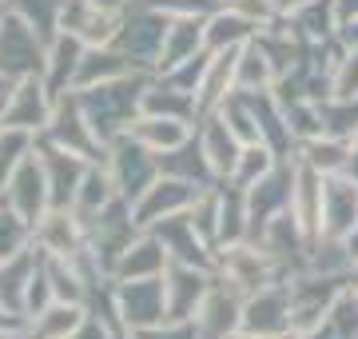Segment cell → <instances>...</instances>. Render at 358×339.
Wrapping results in <instances>:
<instances>
[{
  "mask_svg": "<svg viewBox=\"0 0 358 339\" xmlns=\"http://www.w3.org/2000/svg\"><path fill=\"white\" fill-rule=\"evenodd\" d=\"M148 84H152V72L136 68V72H128L120 80H108V84H96V88H80V104H84L92 128H96V136L103 144H112L115 136H124L136 124Z\"/></svg>",
  "mask_w": 358,
  "mask_h": 339,
  "instance_id": "6da1fadb",
  "label": "cell"
},
{
  "mask_svg": "<svg viewBox=\"0 0 358 339\" xmlns=\"http://www.w3.org/2000/svg\"><path fill=\"white\" fill-rule=\"evenodd\" d=\"M167 28H171V16L152 13V8H124L120 13V28L112 36V48L131 68H143V72H159V53H164Z\"/></svg>",
  "mask_w": 358,
  "mask_h": 339,
  "instance_id": "7a4b0ae2",
  "label": "cell"
},
{
  "mask_svg": "<svg viewBox=\"0 0 358 339\" xmlns=\"http://www.w3.org/2000/svg\"><path fill=\"white\" fill-rule=\"evenodd\" d=\"M44 140L60 144V148H68V152H76V156L92 160V164H103L108 160V144L96 136V128H92L88 112H84V104H80V92H64V96H56V104H52V120L48 128L40 132Z\"/></svg>",
  "mask_w": 358,
  "mask_h": 339,
  "instance_id": "3957f363",
  "label": "cell"
},
{
  "mask_svg": "<svg viewBox=\"0 0 358 339\" xmlns=\"http://www.w3.org/2000/svg\"><path fill=\"white\" fill-rule=\"evenodd\" d=\"M108 172H112V180H115V192L124 200H136L152 188L164 172H159V156H155L148 144H140L131 132H124V136H115L112 144H108Z\"/></svg>",
  "mask_w": 358,
  "mask_h": 339,
  "instance_id": "277c9868",
  "label": "cell"
},
{
  "mask_svg": "<svg viewBox=\"0 0 358 339\" xmlns=\"http://www.w3.org/2000/svg\"><path fill=\"white\" fill-rule=\"evenodd\" d=\"M44 64H48V44L32 32L24 16L8 8V16L0 20V76L16 84L24 76H44Z\"/></svg>",
  "mask_w": 358,
  "mask_h": 339,
  "instance_id": "5b68a950",
  "label": "cell"
},
{
  "mask_svg": "<svg viewBox=\"0 0 358 339\" xmlns=\"http://www.w3.org/2000/svg\"><path fill=\"white\" fill-rule=\"evenodd\" d=\"M4 200L13 204L20 216H24L32 228H36L44 216L52 212V192H48V172H44V160L32 148L24 156V164L13 172V180L4 184Z\"/></svg>",
  "mask_w": 358,
  "mask_h": 339,
  "instance_id": "8992f818",
  "label": "cell"
},
{
  "mask_svg": "<svg viewBox=\"0 0 358 339\" xmlns=\"http://www.w3.org/2000/svg\"><path fill=\"white\" fill-rule=\"evenodd\" d=\"M52 104H56V96L48 92L44 76L16 80L8 96H4V128H24L40 136L52 120Z\"/></svg>",
  "mask_w": 358,
  "mask_h": 339,
  "instance_id": "52a82bcc",
  "label": "cell"
},
{
  "mask_svg": "<svg viewBox=\"0 0 358 339\" xmlns=\"http://www.w3.org/2000/svg\"><path fill=\"white\" fill-rule=\"evenodd\" d=\"M36 152H40V160H44V172H48L52 208H72L80 184H84V176H88V168H92V160L76 156V152H68V148L44 140V136H36Z\"/></svg>",
  "mask_w": 358,
  "mask_h": 339,
  "instance_id": "ba28073f",
  "label": "cell"
},
{
  "mask_svg": "<svg viewBox=\"0 0 358 339\" xmlns=\"http://www.w3.org/2000/svg\"><path fill=\"white\" fill-rule=\"evenodd\" d=\"M215 284V272L195 268V263H179L171 260L164 272V287H167V319H195L203 307L207 291Z\"/></svg>",
  "mask_w": 358,
  "mask_h": 339,
  "instance_id": "9c48e42d",
  "label": "cell"
},
{
  "mask_svg": "<svg viewBox=\"0 0 358 339\" xmlns=\"http://www.w3.org/2000/svg\"><path fill=\"white\" fill-rule=\"evenodd\" d=\"M239 335H291V287L271 284L247 296Z\"/></svg>",
  "mask_w": 358,
  "mask_h": 339,
  "instance_id": "30bf717a",
  "label": "cell"
},
{
  "mask_svg": "<svg viewBox=\"0 0 358 339\" xmlns=\"http://www.w3.org/2000/svg\"><path fill=\"white\" fill-rule=\"evenodd\" d=\"M148 232L159 235V244L167 248V256L179 263H195V268H207V272H215L219 263V251L207 244L203 235L195 232L192 223V212H176V216H167V220L152 223Z\"/></svg>",
  "mask_w": 358,
  "mask_h": 339,
  "instance_id": "8fae6325",
  "label": "cell"
},
{
  "mask_svg": "<svg viewBox=\"0 0 358 339\" xmlns=\"http://www.w3.org/2000/svg\"><path fill=\"white\" fill-rule=\"evenodd\" d=\"M115 291H120V312H124V319H128V331L164 324L167 319L164 275H148V279H115Z\"/></svg>",
  "mask_w": 358,
  "mask_h": 339,
  "instance_id": "7c38bea8",
  "label": "cell"
},
{
  "mask_svg": "<svg viewBox=\"0 0 358 339\" xmlns=\"http://www.w3.org/2000/svg\"><path fill=\"white\" fill-rule=\"evenodd\" d=\"M203 188H195V184L187 180H176V176H159V180L143 192L136 204H131V212H136V223H140L143 232L152 228V223L167 220V216H176V212H192L195 196H199Z\"/></svg>",
  "mask_w": 358,
  "mask_h": 339,
  "instance_id": "4fadbf2b",
  "label": "cell"
},
{
  "mask_svg": "<svg viewBox=\"0 0 358 339\" xmlns=\"http://www.w3.org/2000/svg\"><path fill=\"white\" fill-rule=\"evenodd\" d=\"M195 324H199V335L203 339L239 335V324H243V296L215 275V284L207 291V300H203V307H199V315H195Z\"/></svg>",
  "mask_w": 358,
  "mask_h": 339,
  "instance_id": "5bb4252c",
  "label": "cell"
},
{
  "mask_svg": "<svg viewBox=\"0 0 358 339\" xmlns=\"http://www.w3.org/2000/svg\"><path fill=\"white\" fill-rule=\"evenodd\" d=\"M358 228V184L346 172L327 176V196H322V235H346Z\"/></svg>",
  "mask_w": 358,
  "mask_h": 339,
  "instance_id": "9a60e30c",
  "label": "cell"
},
{
  "mask_svg": "<svg viewBox=\"0 0 358 339\" xmlns=\"http://www.w3.org/2000/svg\"><path fill=\"white\" fill-rule=\"evenodd\" d=\"M322 196H327V176L319 168H310L299 160V176H294V200H291V216L299 220L303 235L310 244L322 240Z\"/></svg>",
  "mask_w": 358,
  "mask_h": 339,
  "instance_id": "2e32d148",
  "label": "cell"
},
{
  "mask_svg": "<svg viewBox=\"0 0 358 339\" xmlns=\"http://www.w3.org/2000/svg\"><path fill=\"white\" fill-rule=\"evenodd\" d=\"M195 136L203 144V152H207V160H211L215 176L219 180H231V172L239 168V156H243V140L227 128V120L219 116V112H211V116H203V124H199Z\"/></svg>",
  "mask_w": 358,
  "mask_h": 339,
  "instance_id": "e0dca14e",
  "label": "cell"
},
{
  "mask_svg": "<svg viewBox=\"0 0 358 339\" xmlns=\"http://www.w3.org/2000/svg\"><path fill=\"white\" fill-rule=\"evenodd\" d=\"M60 28L72 32V36H80L88 48H96V44H112L115 28H120V16L96 8L92 0H64V20H60Z\"/></svg>",
  "mask_w": 358,
  "mask_h": 339,
  "instance_id": "ac0fdd59",
  "label": "cell"
},
{
  "mask_svg": "<svg viewBox=\"0 0 358 339\" xmlns=\"http://www.w3.org/2000/svg\"><path fill=\"white\" fill-rule=\"evenodd\" d=\"M235 64H239V48H223V53H211L207 60V72L199 80V92H195V104H199V120L219 112V104L235 92Z\"/></svg>",
  "mask_w": 358,
  "mask_h": 339,
  "instance_id": "d6986e66",
  "label": "cell"
},
{
  "mask_svg": "<svg viewBox=\"0 0 358 339\" xmlns=\"http://www.w3.org/2000/svg\"><path fill=\"white\" fill-rule=\"evenodd\" d=\"M88 53V44L72 32H60V36L48 44V64H44V84H48L52 96H64L72 92L76 84V72H80V60Z\"/></svg>",
  "mask_w": 358,
  "mask_h": 339,
  "instance_id": "ffe728a7",
  "label": "cell"
},
{
  "mask_svg": "<svg viewBox=\"0 0 358 339\" xmlns=\"http://www.w3.org/2000/svg\"><path fill=\"white\" fill-rule=\"evenodd\" d=\"M159 172L164 176H176V180H187L195 188H211L219 180L215 168H211V160H207V152H203V144H199V136L183 140L171 152H159Z\"/></svg>",
  "mask_w": 358,
  "mask_h": 339,
  "instance_id": "44dd1931",
  "label": "cell"
},
{
  "mask_svg": "<svg viewBox=\"0 0 358 339\" xmlns=\"http://www.w3.org/2000/svg\"><path fill=\"white\" fill-rule=\"evenodd\" d=\"M167 263H171V256H167V248L159 244V235L140 232L136 235V244L120 256L112 279H148V275H164Z\"/></svg>",
  "mask_w": 358,
  "mask_h": 339,
  "instance_id": "7402d4cb",
  "label": "cell"
},
{
  "mask_svg": "<svg viewBox=\"0 0 358 339\" xmlns=\"http://www.w3.org/2000/svg\"><path fill=\"white\" fill-rule=\"evenodd\" d=\"M207 16H171V28H167L164 40V53H159V72L183 64L192 56L207 53V40H203Z\"/></svg>",
  "mask_w": 358,
  "mask_h": 339,
  "instance_id": "603a6c76",
  "label": "cell"
},
{
  "mask_svg": "<svg viewBox=\"0 0 358 339\" xmlns=\"http://www.w3.org/2000/svg\"><path fill=\"white\" fill-rule=\"evenodd\" d=\"M279 84V68L267 56V48L255 36L239 44V64H235V92H271Z\"/></svg>",
  "mask_w": 358,
  "mask_h": 339,
  "instance_id": "cb8c5ba5",
  "label": "cell"
},
{
  "mask_svg": "<svg viewBox=\"0 0 358 339\" xmlns=\"http://www.w3.org/2000/svg\"><path fill=\"white\" fill-rule=\"evenodd\" d=\"M143 116H171V120H199V104H195V92H183L176 88V84H167V80H159V84H148V92H143Z\"/></svg>",
  "mask_w": 358,
  "mask_h": 339,
  "instance_id": "d4e9b609",
  "label": "cell"
},
{
  "mask_svg": "<svg viewBox=\"0 0 358 339\" xmlns=\"http://www.w3.org/2000/svg\"><path fill=\"white\" fill-rule=\"evenodd\" d=\"M115 196H120V192H115V180H112V172H108V164H92L88 176H84V184H80V192H76L72 212H76L80 223L88 228V223L96 220V216H100Z\"/></svg>",
  "mask_w": 358,
  "mask_h": 339,
  "instance_id": "484cf974",
  "label": "cell"
},
{
  "mask_svg": "<svg viewBox=\"0 0 358 339\" xmlns=\"http://www.w3.org/2000/svg\"><path fill=\"white\" fill-rule=\"evenodd\" d=\"M131 64L124 60V56L115 53L112 44H96V48H88L84 53V60H80V72H76V84L72 88H96V84H108V80H120L128 76Z\"/></svg>",
  "mask_w": 358,
  "mask_h": 339,
  "instance_id": "4316f807",
  "label": "cell"
},
{
  "mask_svg": "<svg viewBox=\"0 0 358 339\" xmlns=\"http://www.w3.org/2000/svg\"><path fill=\"white\" fill-rule=\"evenodd\" d=\"M131 136L140 144H148L155 156L159 152H171V148H179L183 140H192V128H187V120H171V116H136V124H131Z\"/></svg>",
  "mask_w": 358,
  "mask_h": 339,
  "instance_id": "83f0119b",
  "label": "cell"
},
{
  "mask_svg": "<svg viewBox=\"0 0 358 339\" xmlns=\"http://www.w3.org/2000/svg\"><path fill=\"white\" fill-rule=\"evenodd\" d=\"M88 319L84 303H68V300H56L48 312H40L32 324H28V335L32 339H72L80 331V324Z\"/></svg>",
  "mask_w": 358,
  "mask_h": 339,
  "instance_id": "f1b7e54d",
  "label": "cell"
},
{
  "mask_svg": "<svg viewBox=\"0 0 358 339\" xmlns=\"http://www.w3.org/2000/svg\"><path fill=\"white\" fill-rule=\"evenodd\" d=\"M259 28L247 20V16L231 13V8H215L207 16V28H203V40H207V53H223V48H239L247 40L255 36Z\"/></svg>",
  "mask_w": 358,
  "mask_h": 339,
  "instance_id": "f546056e",
  "label": "cell"
},
{
  "mask_svg": "<svg viewBox=\"0 0 358 339\" xmlns=\"http://www.w3.org/2000/svg\"><path fill=\"white\" fill-rule=\"evenodd\" d=\"M350 148L355 140H334V136H310V140L299 144V160L319 168L322 176H334V172H346V160H350Z\"/></svg>",
  "mask_w": 358,
  "mask_h": 339,
  "instance_id": "4dcf8cb0",
  "label": "cell"
},
{
  "mask_svg": "<svg viewBox=\"0 0 358 339\" xmlns=\"http://www.w3.org/2000/svg\"><path fill=\"white\" fill-rule=\"evenodd\" d=\"M291 20L310 44H322V40L338 36V28H343L338 25V13H334V0H310L307 8H299Z\"/></svg>",
  "mask_w": 358,
  "mask_h": 339,
  "instance_id": "1f68e13d",
  "label": "cell"
},
{
  "mask_svg": "<svg viewBox=\"0 0 358 339\" xmlns=\"http://www.w3.org/2000/svg\"><path fill=\"white\" fill-rule=\"evenodd\" d=\"M36 235V228L20 216V212L8 204V200H0V263L28 251V240Z\"/></svg>",
  "mask_w": 358,
  "mask_h": 339,
  "instance_id": "d6a6232c",
  "label": "cell"
},
{
  "mask_svg": "<svg viewBox=\"0 0 358 339\" xmlns=\"http://www.w3.org/2000/svg\"><path fill=\"white\" fill-rule=\"evenodd\" d=\"M319 120H322V136L358 140V100H338V96H331L327 104H319Z\"/></svg>",
  "mask_w": 358,
  "mask_h": 339,
  "instance_id": "836d02e7",
  "label": "cell"
},
{
  "mask_svg": "<svg viewBox=\"0 0 358 339\" xmlns=\"http://www.w3.org/2000/svg\"><path fill=\"white\" fill-rule=\"evenodd\" d=\"M279 164V156H275V148L271 144H243V156H239V168L231 172V184H239V188H255L263 176H267L271 168Z\"/></svg>",
  "mask_w": 358,
  "mask_h": 339,
  "instance_id": "e575fe53",
  "label": "cell"
},
{
  "mask_svg": "<svg viewBox=\"0 0 358 339\" xmlns=\"http://www.w3.org/2000/svg\"><path fill=\"white\" fill-rule=\"evenodd\" d=\"M36 148V132L24 128H0V188L13 180V172L24 164V156Z\"/></svg>",
  "mask_w": 358,
  "mask_h": 339,
  "instance_id": "d590c367",
  "label": "cell"
},
{
  "mask_svg": "<svg viewBox=\"0 0 358 339\" xmlns=\"http://www.w3.org/2000/svg\"><path fill=\"white\" fill-rule=\"evenodd\" d=\"M327 327L334 339H358V287L338 291V300L331 303V315H327Z\"/></svg>",
  "mask_w": 358,
  "mask_h": 339,
  "instance_id": "8d00e7d4",
  "label": "cell"
},
{
  "mask_svg": "<svg viewBox=\"0 0 358 339\" xmlns=\"http://www.w3.org/2000/svg\"><path fill=\"white\" fill-rule=\"evenodd\" d=\"M331 96H338V100H358V44H350V53L331 72Z\"/></svg>",
  "mask_w": 358,
  "mask_h": 339,
  "instance_id": "74e56055",
  "label": "cell"
},
{
  "mask_svg": "<svg viewBox=\"0 0 358 339\" xmlns=\"http://www.w3.org/2000/svg\"><path fill=\"white\" fill-rule=\"evenodd\" d=\"M128 339H203L195 319H164L152 327H136Z\"/></svg>",
  "mask_w": 358,
  "mask_h": 339,
  "instance_id": "f35d334b",
  "label": "cell"
},
{
  "mask_svg": "<svg viewBox=\"0 0 358 339\" xmlns=\"http://www.w3.org/2000/svg\"><path fill=\"white\" fill-rule=\"evenodd\" d=\"M334 13H338V25H355L358 20V0H334ZM343 28H338V32H343Z\"/></svg>",
  "mask_w": 358,
  "mask_h": 339,
  "instance_id": "ab89813d",
  "label": "cell"
},
{
  "mask_svg": "<svg viewBox=\"0 0 358 339\" xmlns=\"http://www.w3.org/2000/svg\"><path fill=\"white\" fill-rule=\"evenodd\" d=\"M310 0H275V8H279V16H294L299 8H307Z\"/></svg>",
  "mask_w": 358,
  "mask_h": 339,
  "instance_id": "60d3db41",
  "label": "cell"
},
{
  "mask_svg": "<svg viewBox=\"0 0 358 339\" xmlns=\"http://www.w3.org/2000/svg\"><path fill=\"white\" fill-rule=\"evenodd\" d=\"M92 4H96V8H103V13L120 16V13H124V8H128V4H131V0H92Z\"/></svg>",
  "mask_w": 358,
  "mask_h": 339,
  "instance_id": "b9f144b4",
  "label": "cell"
},
{
  "mask_svg": "<svg viewBox=\"0 0 358 339\" xmlns=\"http://www.w3.org/2000/svg\"><path fill=\"white\" fill-rule=\"evenodd\" d=\"M343 40H346V44H358V20L343 28Z\"/></svg>",
  "mask_w": 358,
  "mask_h": 339,
  "instance_id": "7bdbcfd3",
  "label": "cell"
},
{
  "mask_svg": "<svg viewBox=\"0 0 358 339\" xmlns=\"http://www.w3.org/2000/svg\"><path fill=\"white\" fill-rule=\"evenodd\" d=\"M231 339H294V335H231Z\"/></svg>",
  "mask_w": 358,
  "mask_h": 339,
  "instance_id": "ee69618b",
  "label": "cell"
},
{
  "mask_svg": "<svg viewBox=\"0 0 358 339\" xmlns=\"http://www.w3.org/2000/svg\"><path fill=\"white\" fill-rule=\"evenodd\" d=\"M8 96V92H4ZM4 96H0V128H4Z\"/></svg>",
  "mask_w": 358,
  "mask_h": 339,
  "instance_id": "f6af8a7d",
  "label": "cell"
}]
</instances>
